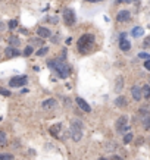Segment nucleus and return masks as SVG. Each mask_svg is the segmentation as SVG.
Masks as SVG:
<instances>
[{
    "label": "nucleus",
    "mask_w": 150,
    "mask_h": 160,
    "mask_svg": "<svg viewBox=\"0 0 150 160\" xmlns=\"http://www.w3.org/2000/svg\"><path fill=\"white\" fill-rule=\"evenodd\" d=\"M93 44H94V37L91 34H84L80 37L78 40V52L80 53H87L91 50Z\"/></svg>",
    "instance_id": "1"
},
{
    "label": "nucleus",
    "mask_w": 150,
    "mask_h": 160,
    "mask_svg": "<svg viewBox=\"0 0 150 160\" xmlns=\"http://www.w3.org/2000/svg\"><path fill=\"white\" fill-rule=\"evenodd\" d=\"M69 134H71V137H72V140H74L75 143H78L81 138H82V124H81V121L74 119V121L71 122Z\"/></svg>",
    "instance_id": "2"
},
{
    "label": "nucleus",
    "mask_w": 150,
    "mask_h": 160,
    "mask_svg": "<svg viewBox=\"0 0 150 160\" xmlns=\"http://www.w3.org/2000/svg\"><path fill=\"white\" fill-rule=\"evenodd\" d=\"M49 65L56 69V72L59 74L60 78H68V75H69V69H68V66H66L65 62H62V60L56 59V60H50Z\"/></svg>",
    "instance_id": "3"
},
{
    "label": "nucleus",
    "mask_w": 150,
    "mask_h": 160,
    "mask_svg": "<svg viewBox=\"0 0 150 160\" xmlns=\"http://www.w3.org/2000/svg\"><path fill=\"white\" fill-rule=\"evenodd\" d=\"M115 128L118 132H125L128 129V118L127 116H121L115 124Z\"/></svg>",
    "instance_id": "4"
},
{
    "label": "nucleus",
    "mask_w": 150,
    "mask_h": 160,
    "mask_svg": "<svg viewBox=\"0 0 150 160\" xmlns=\"http://www.w3.org/2000/svg\"><path fill=\"white\" fill-rule=\"evenodd\" d=\"M63 19H65V24L66 25H74L75 24V15H74V12L72 9H63Z\"/></svg>",
    "instance_id": "5"
},
{
    "label": "nucleus",
    "mask_w": 150,
    "mask_h": 160,
    "mask_svg": "<svg viewBox=\"0 0 150 160\" xmlns=\"http://www.w3.org/2000/svg\"><path fill=\"white\" fill-rule=\"evenodd\" d=\"M27 84V77H13L9 81V85L11 87H22Z\"/></svg>",
    "instance_id": "6"
},
{
    "label": "nucleus",
    "mask_w": 150,
    "mask_h": 160,
    "mask_svg": "<svg viewBox=\"0 0 150 160\" xmlns=\"http://www.w3.org/2000/svg\"><path fill=\"white\" fill-rule=\"evenodd\" d=\"M41 107H43L44 110H52V109L56 107V100H55V99H47V100L43 102Z\"/></svg>",
    "instance_id": "7"
},
{
    "label": "nucleus",
    "mask_w": 150,
    "mask_h": 160,
    "mask_svg": "<svg viewBox=\"0 0 150 160\" xmlns=\"http://www.w3.org/2000/svg\"><path fill=\"white\" fill-rule=\"evenodd\" d=\"M116 19L119 21V22H127L131 19V13L128 11H121L118 13V16H116Z\"/></svg>",
    "instance_id": "8"
},
{
    "label": "nucleus",
    "mask_w": 150,
    "mask_h": 160,
    "mask_svg": "<svg viewBox=\"0 0 150 160\" xmlns=\"http://www.w3.org/2000/svg\"><path fill=\"white\" fill-rule=\"evenodd\" d=\"M131 94H132V99L136 100V102H139L143 99V94H141V90L139 88V85H134L132 88H131Z\"/></svg>",
    "instance_id": "9"
},
{
    "label": "nucleus",
    "mask_w": 150,
    "mask_h": 160,
    "mask_svg": "<svg viewBox=\"0 0 150 160\" xmlns=\"http://www.w3.org/2000/svg\"><path fill=\"white\" fill-rule=\"evenodd\" d=\"M77 104L80 106V109H82L84 112H90V110H91L90 106H88V103H87L84 99H81V97H77Z\"/></svg>",
    "instance_id": "10"
},
{
    "label": "nucleus",
    "mask_w": 150,
    "mask_h": 160,
    "mask_svg": "<svg viewBox=\"0 0 150 160\" xmlns=\"http://www.w3.org/2000/svg\"><path fill=\"white\" fill-rule=\"evenodd\" d=\"M115 104L118 106V107H127V104H128V102H127V97H124V96H119V97H116V100H115Z\"/></svg>",
    "instance_id": "11"
},
{
    "label": "nucleus",
    "mask_w": 150,
    "mask_h": 160,
    "mask_svg": "<svg viewBox=\"0 0 150 160\" xmlns=\"http://www.w3.org/2000/svg\"><path fill=\"white\" fill-rule=\"evenodd\" d=\"M60 129H62V125H60V124H58V125H53L52 128H50V134H52L53 137L60 138Z\"/></svg>",
    "instance_id": "12"
},
{
    "label": "nucleus",
    "mask_w": 150,
    "mask_h": 160,
    "mask_svg": "<svg viewBox=\"0 0 150 160\" xmlns=\"http://www.w3.org/2000/svg\"><path fill=\"white\" fill-rule=\"evenodd\" d=\"M5 55H6V57H15L19 55V50H16L15 47H8L6 50H5Z\"/></svg>",
    "instance_id": "13"
},
{
    "label": "nucleus",
    "mask_w": 150,
    "mask_h": 160,
    "mask_svg": "<svg viewBox=\"0 0 150 160\" xmlns=\"http://www.w3.org/2000/svg\"><path fill=\"white\" fill-rule=\"evenodd\" d=\"M37 34L40 35L41 38H47V37H50V31H49L47 28H44V27H40V28L37 30Z\"/></svg>",
    "instance_id": "14"
},
{
    "label": "nucleus",
    "mask_w": 150,
    "mask_h": 160,
    "mask_svg": "<svg viewBox=\"0 0 150 160\" xmlns=\"http://www.w3.org/2000/svg\"><path fill=\"white\" fill-rule=\"evenodd\" d=\"M119 47H121L122 52H128V50L131 49V43H129L128 40H125V38H122L121 43H119Z\"/></svg>",
    "instance_id": "15"
},
{
    "label": "nucleus",
    "mask_w": 150,
    "mask_h": 160,
    "mask_svg": "<svg viewBox=\"0 0 150 160\" xmlns=\"http://www.w3.org/2000/svg\"><path fill=\"white\" fill-rule=\"evenodd\" d=\"M122 87H124V80H122V77H118L115 81V91L119 93L122 90Z\"/></svg>",
    "instance_id": "16"
},
{
    "label": "nucleus",
    "mask_w": 150,
    "mask_h": 160,
    "mask_svg": "<svg viewBox=\"0 0 150 160\" xmlns=\"http://www.w3.org/2000/svg\"><path fill=\"white\" fill-rule=\"evenodd\" d=\"M141 94H143V99H150V85H143Z\"/></svg>",
    "instance_id": "17"
},
{
    "label": "nucleus",
    "mask_w": 150,
    "mask_h": 160,
    "mask_svg": "<svg viewBox=\"0 0 150 160\" xmlns=\"http://www.w3.org/2000/svg\"><path fill=\"white\" fill-rule=\"evenodd\" d=\"M141 124L144 126V129H150V115H146V116H143V121H141Z\"/></svg>",
    "instance_id": "18"
},
{
    "label": "nucleus",
    "mask_w": 150,
    "mask_h": 160,
    "mask_svg": "<svg viewBox=\"0 0 150 160\" xmlns=\"http://www.w3.org/2000/svg\"><path fill=\"white\" fill-rule=\"evenodd\" d=\"M9 44H11L12 47H16L21 44V40H19L18 37H9Z\"/></svg>",
    "instance_id": "19"
},
{
    "label": "nucleus",
    "mask_w": 150,
    "mask_h": 160,
    "mask_svg": "<svg viewBox=\"0 0 150 160\" xmlns=\"http://www.w3.org/2000/svg\"><path fill=\"white\" fill-rule=\"evenodd\" d=\"M6 143H8V138L5 131H0V146H6Z\"/></svg>",
    "instance_id": "20"
},
{
    "label": "nucleus",
    "mask_w": 150,
    "mask_h": 160,
    "mask_svg": "<svg viewBox=\"0 0 150 160\" xmlns=\"http://www.w3.org/2000/svg\"><path fill=\"white\" fill-rule=\"evenodd\" d=\"M143 34H144V30L140 28V27H137V28L132 30V35H134V37H139V35H143Z\"/></svg>",
    "instance_id": "21"
},
{
    "label": "nucleus",
    "mask_w": 150,
    "mask_h": 160,
    "mask_svg": "<svg viewBox=\"0 0 150 160\" xmlns=\"http://www.w3.org/2000/svg\"><path fill=\"white\" fill-rule=\"evenodd\" d=\"M47 52H49L47 47H41V49L37 52V56H44V55H47Z\"/></svg>",
    "instance_id": "22"
},
{
    "label": "nucleus",
    "mask_w": 150,
    "mask_h": 160,
    "mask_svg": "<svg viewBox=\"0 0 150 160\" xmlns=\"http://www.w3.org/2000/svg\"><path fill=\"white\" fill-rule=\"evenodd\" d=\"M33 50H34L33 47H31V46H28L27 49H25V50H24V55H25V56H30V55L33 53Z\"/></svg>",
    "instance_id": "23"
},
{
    "label": "nucleus",
    "mask_w": 150,
    "mask_h": 160,
    "mask_svg": "<svg viewBox=\"0 0 150 160\" xmlns=\"http://www.w3.org/2000/svg\"><path fill=\"white\" fill-rule=\"evenodd\" d=\"M131 140H132V134L129 132V134H127V135L124 137V143H125V144H128V143H131Z\"/></svg>",
    "instance_id": "24"
},
{
    "label": "nucleus",
    "mask_w": 150,
    "mask_h": 160,
    "mask_svg": "<svg viewBox=\"0 0 150 160\" xmlns=\"http://www.w3.org/2000/svg\"><path fill=\"white\" fill-rule=\"evenodd\" d=\"M16 27H18V22H16L15 19H12V21H9V28H11V30H15Z\"/></svg>",
    "instance_id": "25"
},
{
    "label": "nucleus",
    "mask_w": 150,
    "mask_h": 160,
    "mask_svg": "<svg viewBox=\"0 0 150 160\" xmlns=\"http://www.w3.org/2000/svg\"><path fill=\"white\" fill-rule=\"evenodd\" d=\"M12 154H0V160H12Z\"/></svg>",
    "instance_id": "26"
},
{
    "label": "nucleus",
    "mask_w": 150,
    "mask_h": 160,
    "mask_svg": "<svg viewBox=\"0 0 150 160\" xmlns=\"http://www.w3.org/2000/svg\"><path fill=\"white\" fill-rule=\"evenodd\" d=\"M139 57H140V59H146V60H147V59H150V55H149V53L141 52V53H139Z\"/></svg>",
    "instance_id": "27"
},
{
    "label": "nucleus",
    "mask_w": 150,
    "mask_h": 160,
    "mask_svg": "<svg viewBox=\"0 0 150 160\" xmlns=\"http://www.w3.org/2000/svg\"><path fill=\"white\" fill-rule=\"evenodd\" d=\"M0 94H2V96L9 97V96H11V91H9V90H5V88H0Z\"/></svg>",
    "instance_id": "28"
},
{
    "label": "nucleus",
    "mask_w": 150,
    "mask_h": 160,
    "mask_svg": "<svg viewBox=\"0 0 150 160\" xmlns=\"http://www.w3.org/2000/svg\"><path fill=\"white\" fill-rule=\"evenodd\" d=\"M144 47H150V38H146V40H144Z\"/></svg>",
    "instance_id": "29"
},
{
    "label": "nucleus",
    "mask_w": 150,
    "mask_h": 160,
    "mask_svg": "<svg viewBox=\"0 0 150 160\" xmlns=\"http://www.w3.org/2000/svg\"><path fill=\"white\" fill-rule=\"evenodd\" d=\"M144 66H146V69L150 71V59H147V62H144Z\"/></svg>",
    "instance_id": "30"
},
{
    "label": "nucleus",
    "mask_w": 150,
    "mask_h": 160,
    "mask_svg": "<svg viewBox=\"0 0 150 160\" xmlns=\"http://www.w3.org/2000/svg\"><path fill=\"white\" fill-rule=\"evenodd\" d=\"M2 31H5V24L3 22H0V33H2Z\"/></svg>",
    "instance_id": "31"
},
{
    "label": "nucleus",
    "mask_w": 150,
    "mask_h": 160,
    "mask_svg": "<svg viewBox=\"0 0 150 160\" xmlns=\"http://www.w3.org/2000/svg\"><path fill=\"white\" fill-rule=\"evenodd\" d=\"M112 160H122L119 156H112Z\"/></svg>",
    "instance_id": "32"
},
{
    "label": "nucleus",
    "mask_w": 150,
    "mask_h": 160,
    "mask_svg": "<svg viewBox=\"0 0 150 160\" xmlns=\"http://www.w3.org/2000/svg\"><path fill=\"white\" fill-rule=\"evenodd\" d=\"M52 43H58V37H53L52 38Z\"/></svg>",
    "instance_id": "33"
},
{
    "label": "nucleus",
    "mask_w": 150,
    "mask_h": 160,
    "mask_svg": "<svg viewBox=\"0 0 150 160\" xmlns=\"http://www.w3.org/2000/svg\"><path fill=\"white\" fill-rule=\"evenodd\" d=\"M125 3H131V2H134V0H124Z\"/></svg>",
    "instance_id": "34"
},
{
    "label": "nucleus",
    "mask_w": 150,
    "mask_h": 160,
    "mask_svg": "<svg viewBox=\"0 0 150 160\" xmlns=\"http://www.w3.org/2000/svg\"><path fill=\"white\" fill-rule=\"evenodd\" d=\"M88 2H102V0H88Z\"/></svg>",
    "instance_id": "35"
},
{
    "label": "nucleus",
    "mask_w": 150,
    "mask_h": 160,
    "mask_svg": "<svg viewBox=\"0 0 150 160\" xmlns=\"http://www.w3.org/2000/svg\"><path fill=\"white\" fill-rule=\"evenodd\" d=\"M116 3H121V2H122V0H115Z\"/></svg>",
    "instance_id": "36"
},
{
    "label": "nucleus",
    "mask_w": 150,
    "mask_h": 160,
    "mask_svg": "<svg viewBox=\"0 0 150 160\" xmlns=\"http://www.w3.org/2000/svg\"><path fill=\"white\" fill-rule=\"evenodd\" d=\"M99 160H107V159H104V157H102V159H99Z\"/></svg>",
    "instance_id": "37"
}]
</instances>
